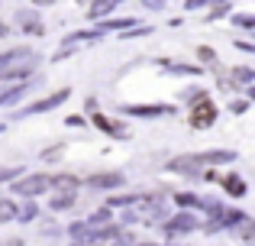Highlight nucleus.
I'll return each mask as SVG.
<instances>
[{
    "label": "nucleus",
    "instance_id": "9d476101",
    "mask_svg": "<svg viewBox=\"0 0 255 246\" xmlns=\"http://www.w3.org/2000/svg\"><path fill=\"white\" fill-rule=\"evenodd\" d=\"M236 78H239V81H252V71H246V68H239V71H236Z\"/></svg>",
    "mask_w": 255,
    "mask_h": 246
},
{
    "label": "nucleus",
    "instance_id": "f257e3e1",
    "mask_svg": "<svg viewBox=\"0 0 255 246\" xmlns=\"http://www.w3.org/2000/svg\"><path fill=\"white\" fill-rule=\"evenodd\" d=\"M32 52L29 49H16V52H6L0 55V78H13V75H26V65H32Z\"/></svg>",
    "mask_w": 255,
    "mask_h": 246
},
{
    "label": "nucleus",
    "instance_id": "1a4fd4ad",
    "mask_svg": "<svg viewBox=\"0 0 255 246\" xmlns=\"http://www.w3.org/2000/svg\"><path fill=\"white\" fill-rule=\"evenodd\" d=\"M226 188H233V195H243V182H239V178H226Z\"/></svg>",
    "mask_w": 255,
    "mask_h": 246
},
{
    "label": "nucleus",
    "instance_id": "ddd939ff",
    "mask_svg": "<svg viewBox=\"0 0 255 246\" xmlns=\"http://www.w3.org/2000/svg\"><path fill=\"white\" fill-rule=\"evenodd\" d=\"M178 204H194V195H178Z\"/></svg>",
    "mask_w": 255,
    "mask_h": 246
},
{
    "label": "nucleus",
    "instance_id": "39448f33",
    "mask_svg": "<svg viewBox=\"0 0 255 246\" xmlns=\"http://www.w3.org/2000/svg\"><path fill=\"white\" fill-rule=\"evenodd\" d=\"M120 182H123V175H94L91 178L94 188H113V185H120Z\"/></svg>",
    "mask_w": 255,
    "mask_h": 246
},
{
    "label": "nucleus",
    "instance_id": "6e6552de",
    "mask_svg": "<svg viewBox=\"0 0 255 246\" xmlns=\"http://www.w3.org/2000/svg\"><path fill=\"white\" fill-rule=\"evenodd\" d=\"M13 214H16V208H13L10 201H0V221H10Z\"/></svg>",
    "mask_w": 255,
    "mask_h": 246
},
{
    "label": "nucleus",
    "instance_id": "7ed1b4c3",
    "mask_svg": "<svg viewBox=\"0 0 255 246\" xmlns=\"http://www.w3.org/2000/svg\"><path fill=\"white\" fill-rule=\"evenodd\" d=\"M213 114H217V110H213V104L204 101V104H197V110H194L191 123H194V126H210V123H213Z\"/></svg>",
    "mask_w": 255,
    "mask_h": 246
},
{
    "label": "nucleus",
    "instance_id": "0eeeda50",
    "mask_svg": "<svg viewBox=\"0 0 255 246\" xmlns=\"http://www.w3.org/2000/svg\"><path fill=\"white\" fill-rule=\"evenodd\" d=\"M129 114H139V117H155V114H168V107H129Z\"/></svg>",
    "mask_w": 255,
    "mask_h": 246
},
{
    "label": "nucleus",
    "instance_id": "4468645a",
    "mask_svg": "<svg viewBox=\"0 0 255 246\" xmlns=\"http://www.w3.org/2000/svg\"><path fill=\"white\" fill-rule=\"evenodd\" d=\"M32 3H52V0H32Z\"/></svg>",
    "mask_w": 255,
    "mask_h": 246
},
{
    "label": "nucleus",
    "instance_id": "dca6fc26",
    "mask_svg": "<svg viewBox=\"0 0 255 246\" xmlns=\"http://www.w3.org/2000/svg\"><path fill=\"white\" fill-rule=\"evenodd\" d=\"M113 3H117V0H113Z\"/></svg>",
    "mask_w": 255,
    "mask_h": 246
},
{
    "label": "nucleus",
    "instance_id": "f8f14e48",
    "mask_svg": "<svg viewBox=\"0 0 255 246\" xmlns=\"http://www.w3.org/2000/svg\"><path fill=\"white\" fill-rule=\"evenodd\" d=\"M32 214H36V208H32V204H26V208L19 211V217H32Z\"/></svg>",
    "mask_w": 255,
    "mask_h": 246
},
{
    "label": "nucleus",
    "instance_id": "2eb2a0df",
    "mask_svg": "<svg viewBox=\"0 0 255 246\" xmlns=\"http://www.w3.org/2000/svg\"><path fill=\"white\" fill-rule=\"evenodd\" d=\"M0 36H3V23H0Z\"/></svg>",
    "mask_w": 255,
    "mask_h": 246
},
{
    "label": "nucleus",
    "instance_id": "9b49d317",
    "mask_svg": "<svg viewBox=\"0 0 255 246\" xmlns=\"http://www.w3.org/2000/svg\"><path fill=\"white\" fill-rule=\"evenodd\" d=\"M68 204H71V195H62V198L55 201V208H68Z\"/></svg>",
    "mask_w": 255,
    "mask_h": 246
},
{
    "label": "nucleus",
    "instance_id": "423d86ee",
    "mask_svg": "<svg viewBox=\"0 0 255 246\" xmlns=\"http://www.w3.org/2000/svg\"><path fill=\"white\" fill-rule=\"evenodd\" d=\"M194 224H197V221H194L191 214H181V217H174V221L168 224V230H171V234H174V230H194Z\"/></svg>",
    "mask_w": 255,
    "mask_h": 246
},
{
    "label": "nucleus",
    "instance_id": "f03ea898",
    "mask_svg": "<svg viewBox=\"0 0 255 246\" xmlns=\"http://www.w3.org/2000/svg\"><path fill=\"white\" fill-rule=\"evenodd\" d=\"M52 185V178L49 175H36V178H23V182H16L13 188H16V195H39V191H45Z\"/></svg>",
    "mask_w": 255,
    "mask_h": 246
},
{
    "label": "nucleus",
    "instance_id": "20e7f679",
    "mask_svg": "<svg viewBox=\"0 0 255 246\" xmlns=\"http://www.w3.org/2000/svg\"><path fill=\"white\" fill-rule=\"evenodd\" d=\"M68 97V91H58V94H52V97H45V101H36V104H29L26 107V114H39V110H52V107H58V104Z\"/></svg>",
    "mask_w": 255,
    "mask_h": 246
}]
</instances>
